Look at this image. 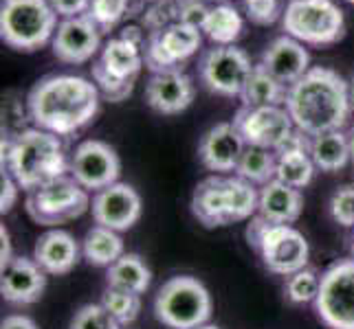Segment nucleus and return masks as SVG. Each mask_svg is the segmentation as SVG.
Masks as SVG:
<instances>
[{
	"instance_id": "c85d7f7f",
	"label": "nucleus",
	"mask_w": 354,
	"mask_h": 329,
	"mask_svg": "<svg viewBox=\"0 0 354 329\" xmlns=\"http://www.w3.org/2000/svg\"><path fill=\"white\" fill-rule=\"evenodd\" d=\"M260 191L240 176H227V213L229 224L247 222L258 213Z\"/></svg>"
},
{
	"instance_id": "e433bc0d",
	"label": "nucleus",
	"mask_w": 354,
	"mask_h": 329,
	"mask_svg": "<svg viewBox=\"0 0 354 329\" xmlns=\"http://www.w3.org/2000/svg\"><path fill=\"white\" fill-rule=\"evenodd\" d=\"M253 24H273L279 18V0H238Z\"/></svg>"
},
{
	"instance_id": "79ce46f5",
	"label": "nucleus",
	"mask_w": 354,
	"mask_h": 329,
	"mask_svg": "<svg viewBox=\"0 0 354 329\" xmlns=\"http://www.w3.org/2000/svg\"><path fill=\"white\" fill-rule=\"evenodd\" d=\"M0 329H38V325H35V323L29 319V316L11 314V316H7V319L3 321Z\"/></svg>"
},
{
	"instance_id": "8fccbe9b",
	"label": "nucleus",
	"mask_w": 354,
	"mask_h": 329,
	"mask_svg": "<svg viewBox=\"0 0 354 329\" xmlns=\"http://www.w3.org/2000/svg\"><path fill=\"white\" fill-rule=\"evenodd\" d=\"M350 252H352V259H354V237H352V246H350Z\"/></svg>"
},
{
	"instance_id": "37998d69",
	"label": "nucleus",
	"mask_w": 354,
	"mask_h": 329,
	"mask_svg": "<svg viewBox=\"0 0 354 329\" xmlns=\"http://www.w3.org/2000/svg\"><path fill=\"white\" fill-rule=\"evenodd\" d=\"M16 255L11 252V235L5 226H0V268H5Z\"/></svg>"
},
{
	"instance_id": "ddd939ff",
	"label": "nucleus",
	"mask_w": 354,
	"mask_h": 329,
	"mask_svg": "<svg viewBox=\"0 0 354 329\" xmlns=\"http://www.w3.org/2000/svg\"><path fill=\"white\" fill-rule=\"evenodd\" d=\"M68 174L86 191L97 193L119 182L121 158L113 145L97 139H88L80 143L75 152H73Z\"/></svg>"
},
{
	"instance_id": "7c9ffc66",
	"label": "nucleus",
	"mask_w": 354,
	"mask_h": 329,
	"mask_svg": "<svg viewBox=\"0 0 354 329\" xmlns=\"http://www.w3.org/2000/svg\"><path fill=\"white\" fill-rule=\"evenodd\" d=\"M275 169H277V154L266 148H255V145H247L244 150L236 176L249 180L251 185L264 187L266 182L275 180Z\"/></svg>"
},
{
	"instance_id": "f3484780",
	"label": "nucleus",
	"mask_w": 354,
	"mask_h": 329,
	"mask_svg": "<svg viewBox=\"0 0 354 329\" xmlns=\"http://www.w3.org/2000/svg\"><path fill=\"white\" fill-rule=\"evenodd\" d=\"M194 97H196V83L180 68L152 72L145 83V103L165 117L185 112L194 103Z\"/></svg>"
},
{
	"instance_id": "473e14b6",
	"label": "nucleus",
	"mask_w": 354,
	"mask_h": 329,
	"mask_svg": "<svg viewBox=\"0 0 354 329\" xmlns=\"http://www.w3.org/2000/svg\"><path fill=\"white\" fill-rule=\"evenodd\" d=\"M86 16L102 33H111L126 16H132V0H91Z\"/></svg>"
},
{
	"instance_id": "1a4fd4ad",
	"label": "nucleus",
	"mask_w": 354,
	"mask_h": 329,
	"mask_svg": "<svg viewBox=\"0 0 354 329\" xmlns=\"http://www.w3.org/2000/svg\"><path fill=\"white\" fill-rule=\"evenodd\" d=\"M253 64L236 44L212 46L198 59V79L212 94L218 97H240L244 83L253 72Z\"/></svg>"
},
{
	"instance_id": "9d476101",
	"label": "nucleus",
	"mask_w": 354,
	"mask_h": 329,
	"mask_svg": "<svg viewBox=\"0 0 354 329\" xmlns=\"http://www.w3.org/2000/svg\"><path fill=\"white\" fill-rule=\"evenodd\" d=\"M315 312L328 329H354V259L337 261L322 275Z\"/></svg>"
},
{
	"instance_id": "0eeeda50",
	"label": "nucleus",
	"mask_w": 354,
	"mask_h": 329,
	"mask_svg": "<svg viewBox=\"0 0 354 329\" xmlns=\"http://www.w3.org/2000/svg\"><path fill=\"white\" fill-rule=\"evenodd\" d=\"M143 66V48L121 40L117 35V38L104 44L100 59L93 62L91 72L95 86L100 88L104 99L111 103H121L132 94L134 81H137Z\"/></svg>"
},
{
	"instance_id": "4be33fe9",
	"label": "nucleus",
	"mask_w": 354,
	"mask_h": 329,
	"mask_svg": "<svg viewBox=\"0 0 354 329\" xmlns=\"http://www.w3.org/2000/svg\"><path fill=\"white\" fill-rule=\"evenodd\" d=\"M192 213L207 228H218L229 224L227 176L214 174L198 182L192 196Z\"/></svg>"
},
{
	"instance_id": "58836bf2",
	"label": "nucleus",
	"mask_w": 354,
	"mask_h": 329,
	"mask_svg": "<svg viewBox=\"0 0 354 329\" xmlns=\"http://www.w3.org/2000/svg\"><path fill=\"white\" fill-rule=\"evenodd\" d=\"M18 196H20V185L16 182V178L3 167V174H0V211L9 213L16 206Z\"/></svg>"
},
{
	"instance_id": "f8f14e48",
	"label": "nucleus",
	"mask_w": 354,
	"mask_h": 329,
	"mask_svg": "<svg viewBox=\"0 0 354 329\" xmlns=\"http://www.w3.org/2000/svg\"><path fill=\"white\" fill-rule=\"evenodd\" d=\"M203 44L201 29L183 22H172L169 27L148 33V44L143 48L145 68L152 72L174 70L192 55L198 53Z\"/></svg>"
},
{
	"instance_id": "a211bd4d",
	"label": "nucleus",
	"mask_w": 354,
	"mask_h": 329,
	"mask_svg": "<svg viewBox=\"0 0 354 329\" xmlns=\"http://www.w3.org/2000/svg\"><path fill=\"white\" fill-rule=\"evenodd\" d=\"M247 150L242 134L238 128L231 123H216L203 134V139L198 143V158L205 169H209L214 174L227 176L231 172H236L240 158Z\"/></svg>"
},
{
	"instance_id": "f03ea898",
	"label": "nucleus",
	"mask_w": 354,
	"mask_h": 329,
	"mask_svg": "<svg viewBox=\"0 0 354 329\" xmlns=\"http://www.w3.org/2000/svg\"><path fill=\"white\" fill-rule=\"evenodd\" d=\"M284 108L295 128L308 137L344 130L352 112L350 83L333 68L313 66L288 86Z\"/></svg>"
},
{
	"instance_id": "aec40b11",
	"label": "nucleus",
	"mask_w": 354,
	"mask_h": 329,
	"mask_svg": "<svg viewBox=\"0 0 354 329\" xmlns=\"http://www.w3.org/2000/svg\"><path fill=\"white\" fill-rule=\"evenodd\" d=\"M258 64L279 83L292 86L310 70V55L299 40L279 35L262 51Z\"/></svg>"
},
{
	"instance_id": "cd10ccee",
	"label": "nucleus",
	"mask_w": 354,
	"mask_h": 329,
	"mask_svg": "<svg viewBox=\"0 0 354 329\" xmlns=\"http://www.w3.org/2000/svg\"><path fill=\"white\" fill-rule=\"evenodd\" d=\"M242 31H244L242 14H240V9L231 3L214 5L209 9V16H207L205 24H203V33L216 46L236 44V40L242 35Z\"/></svg>"
},
{
	"instance_id": "c03bdc74",
	"label": "nucleus",
	"mask_w": 354,
	"mask_h": 329,
	"mask_svg": "<svg viewBox=\"0 0 354 329\" xmlns=\"http://www.w3.org/2000/svg\"><path fill=\"white\" fill-rule=\"evenodd\" d=\"M350 154H352V163H354V130L350 132Z\"/></svg>"
},
{
	"instance_id": "6e6552de",
	"label": "nucleus",
	"mask_w": 354,
	"mask_h": 329,
	"mask_svg": "<svg viewBox=\"0 0 354 329\" xmlns=\"http://www.w3.org/2000/svg\"><path fill=\"white\" fill-rule=\"evenodd\" d=\"M91 191L84 189L71 174L59 176L27 193V213L42 226H59L82 217L91 209Z\"/></svg>"
},
{
	"instance_id": "49530a36",
	"label": "nucleus",
	"mask_w": 354,
	"mask_h": 329,
	"mask_svg": "<svg viewBox=\"0 0 354 329\" xmlns=\"http://www.w3.org/2000/svg\"><path fill=\"white\" fill-rule=\"evenodd\" d=\"M205 3L214 7V5H223V3H229V0H205Z\"/></svg>"
},
{
	"instance_id": "393cba45",
	"label": "nucleus",
	"mask_w": 354,
	"mask_h": 329,
	"mask_svg": "<svg viewBox=\"0 0 354 329\" xmlns=\"http://www.w3.org/2000/svg\"><path fill=\"white\" fill-rule=\"evenodd\" d=\"M310 158L315 167L326 174H335L344 169L348 163H352L350 134L344 130H335L310 137Z\"/></svg>"
},
{
	"instance_id": "de8ad7c7",
	"label": "nucleus",
	"mask_w": 354,
	"mask_h": 329,
	"mask_svg": "<svg viewBox=\"0 0 354 329\" xmlns=\"http://www.w3.org/2000/svg\"><path fill=\"white\" fill-rule=\"evenodd\" d=\"M198 329H221V327H218V325H212V323H207V325H201Z\"/></svg>"
},
{
	"instance_id": "2f4dec72",
	"label": "nucleus",
	"mask_w": 354,
	"mask_h": 329,
	"mask_svg": "<svg viewBox=\"0 0 354 329\" xmlns=\"http://www.w3.org/2000/svg\"><path fill=\"white\" fill-rule=\"evenodd\" d=\"M100 303L108 312H111V316L121 327H128L139 319V312H141V297L139 295H132V292L106 286Z\"/></svg>"
},
{
	"instance_id": "c9c22d12",
	"label": "nucleus",
	"mask_w": 354,
	"mask_h": 329,
	"mask_svg": "<svg viewBox=\"0 0 354 329\" xmlns=\"http://www.w3.org/2000/svg\"><path fill=\"white\" fill-rule=\"evenodd\" d=\"M328 206H330V215L339 226L352 228L354 226V185L337 189Z\"/></svg>"
},
{
	"instance_id": "a19ab883",
	"label": "nucleus",
	"mask_w": 354,
	"mask_h": 329,
	"mask_svg": "<svg viewBox=\"0 0 354 329\" xmlns=\"http://www.w3.org/2000/svg\"><path fill=\"white\" fill-rule=\"evenodd\" d=\"M119 38L126 40L134 46L139 48H145V44H148V38H145V31H141V27H137V24H130V27H124L119 31Z\"/></svg>"
},
{
	"instance_id": "39448f33",
	"label": "nucleus",
	"mask_w": 354,
	"mask_h": 329,
	"mask_svg": "<svg viewBox=\"0 0 354 329\" xmlns=\"http://www.w3.org/2000/svg\"><path fill=\"white\" fill-rule=\"evenodd\" d=\"M57 14L48 0H3L0 3V38L20 53H33L53 42Z\"/></svg>"
},
{
	"instance_id": "72a5a7b5",
	"label": "nucleus",
	"mask_w": 354,
	"mask_h": 329,
	"mask_svg": "<svg viewBox=\"0 0 354 329\" xmlns=\"http://www.w3.org/2000/svg\"><path fill=\"white\" fill-rule=\"evenodd\" d=\"M319 288H322V277L317 275V270L304 268V270H297L295 275L286 277L284 295L286 301L292 303V306H306V303H315L317 295H319Z\"/></svg>"
},
{
	"instance_id": "ea45409f",
	"label": "nucleus",
	"mask_w": 354,
	"mask_h": 329,
	"mask_svg": "<svg viewBox=\"0 0 354 329\" xmlns=\"http://www.w3.org/2000/svg\"><path fill=\"white\" fill-rule=\"evenodd\" d=\"M48 3H51V7L55 9L57 16H62V18H75V16L86 14L91 0H48Z\"/></svg>"
},
{
	"instance_id": "4c0bfd02",
	"label": "nucleus",
	"mask_w": 354,
	"mask_h": 329,
	"mask_svg": "<svg viewBox=\"0 0 354 329\" xmlns=\"http://www.w3.org/2000/svg\"><path fill=\"white\" fill-rule=\"evenodd\" d=\"M174 7H176V22L189 24V27H196L201 31L212 9L205 0H174Z\"/></svg>"
},
{
	"instance_id": "a18cd8bd",
	"label": "nucleus",
	"mask_w": 354,
	"mask_h": 329,
	"mask_svg": "<svg viewBox=\"0 0 354 329\" xmlns=\"http://www.w3.org/2000/svg\"><path fill=\"white\" fill-rule=\"evenodd\" d=\"M350 101H352V108H354V77L350 81Z\"/></svg>"
},
{
	"instance_id": "9b49d317",
	"label": "nucleus",
	"mask_w": 354,
	"mask_h": 329,
	"mask_svg": "<svg viewBox=\"0 0 354 329\" xmlns=\"http://www.w3.org/2000/svg\"><path fill=\"white\" fill-rule=\"evenodd\" d=\"M255 252L268 272L279 277H290L297 270L308 268L310 243L304 233L290 224H271L260 239Z\"/></svg>"
},
{
	"instance_id": "2eb2a0df",
	"label": "nucleus",
	"mask_w": 354,
	"mask_h": 329,
	"mask_svg": "<svg viewBox=\"0 0 354 329\" xmlns=\"http://www.w3.org/2000/svg\"><path fill=\"white\" fill-rule=\"evenodd\" d=\"M91 213L95 224L124 233V230H130L141 219L143 202L139 191L132 185H128V182H115V185L95 193L91 202Z\"/></svg>"
},
{
	"instance_id": "dca6fc26",
	"label": "nucleus",
	"mask_w": 354,
	"mask_h": 329,
	"mask_svg": "<svg viewBox=\"0 0 354 329\" xmlns=\"http://www.w3.org/2000/svg\"><path fill=\"white\" fill-rule=\"evenodd\" d=\"M102 46V29L86 16L64 18L53 35V55L64 64H86Z\"/></svg>"
},
{
	"instance_id": "a878e982",
	"label": "nucleus",
	"mask_w": 354,
	"mask_h": 329,
	"mask_svg": "<svg viewBox=\"0 0 354 329\" xmlns=\"http://www.w3.org/2000/svg\"><path fill=\"white\" fill-rule=\"evenodd\" d=\"M106 286L126 290L132 295H145L152 286V270L137 252H126L111 268H106Z\"/></svg>"
},
{
	"instance_id": "bb28decb",
	"label": "nucleus",
	"mask_w": 354,
	"mask_h": 329,
	"mask_svg": "<svg viewBox=\"0 0 354 329\" xmlns=\"http://www.w3.org/2000/svg\"><path fill=\"white\" fill-rule=\"evenodd\" d=\"M288 86L279 83L275 77L255 64L253 72L249 75L247 83L240 92V101L244 108H262V106H284L286 103Z\"/></svg>"
},
{
	"instance_id": "20e7f679",
	"label": "nucleus",
	"mask_w": 354,
	"mask_h": 329,
	"mask_svg": "<svg viewBox=\"0 0 354 329\" xmlns=\"http://www.w3.org/2000/svg\"><path fill=\"white\" fill-rule=\"evenodd\" d=\"M152 310L156 321L167 329H198L209 323L214 301L196 277L174 275L156 290Z\"/></svg>"
},
{
	"instance_id": "f257e3e1",
	"label": "nucleus",
	"mask_w": 354,
	"mask_h": 329,
	"mask_svg": "<svg viewBox=\"0 0 354 329\" xmlns=\"http://www.w3.org/2000/svg\"><path fill=\"white\" fill-rule=\"evenodd\" d=\"M100 97V88L86 77L46 75L27 94V117L33 128L71 137L95 121Z\"/></svg>"
},
{
	"instance_id": "412c9836",
	"label": "nucleus",
	"mask_w": 354,
	"mask_h": 329,
	"mask_svg": "<svg viewBox=\"0 0 354 329\" xmlns=\"http://www.w3.org/2000/svg\"><path fill=\"white\" fill-rule=\"evenodd\" d=\"M33 259L46 275L62 277L75 270L82 259V243L62 228H51L38 237L33 246Z\"/></svg>"
},
{
	"instance_id": "4468645a",
	"label": "nucleus",
	"mask_w": 354,
	"mask_h": 329,
	"mask_svg": "<svg viewBox=\"0 0 354 329\" xmlns=\"http://www.w3.org/2000/svg\"><path fill=\"white\" fill-rule=\"evenodd\" d=\"M234 126L242 134L247 145L266 148L277 152L286 139L295 132V123L284 106H262V108H240Z\"/></svg>"
},
{
	"instance_id": "3c124183",
	"label": "nucleus",
	"mask_w": 354,
	"mask_h": 329,
	"mask_svg": "<svg viewBox=\"0 0 354 329\" xmlns=\"http://www.w3.org/2000/svg\"><path fill=\"white\" fill-rule=\"evenodd\" d=\"M346 3H350V5H354V0H346Z\"/></svg>"
},
{
	"instance_id": "423d86ee",
	"label": "nucleus",
	"mask_w": 354,
	"mask_h": 329,
	"mask_svg": "<svg viewBox=\"0 0 354 329\" xmlns=\"http://www.w3.org/2000/svg\"><path fill=\"white\" fill-rule=\"evenodd\" d=\"M282 27L301 44L328 46L344 40L346 16L335 0H288Z\"/></svg>"
},
{
	"instance_id": "6ab92c4d",
	"label": "nucleus",
	"mask_w": 354,
	"mask_h": 329,
	"mask_svg": "<svg viewBox=\"0 0 354 329\" xmlns=\"http://www.w3.org/2000/svg\"><path fill=\"white\" fill-rule=\"evenodd\" d=\"M46 290V272L33 257H14L0 268V292L11 306H33Z\"/></svg>"
},
{
	"instance_id": "7ed1b4c3",
	"label": "nucleus",
	"mask_w": 354,
	"mask_h": 329,
	"mask_svg": "<svg viewBox=\"0 0 354 329\" xmlns=\"http://www.w3.org/2000/svg\"><path fill=\"white\" fill-rule=\"evenodd\" d=\"M3 167L16 178L22 191H35L59 176H66L71 158L57 134L27 128L3 141Z\"/></svg>"
},
{
	"instance_id": "b1692460",
	"label": "nucleus",
	"mask_w": 354,
	"mask_h": 329,
	"mask_svg": "<svg viewBox=\"0 0 354 329\" xmlns=\"http://www.w3.org/2000/svg\"><path fill=\"white\" fill-rule=\"evenodd\" d=\"M124 255L126 243L121 239V233L113 228L95 224L82 239V259H86V263L95 268H111Z\"/></svg>"
},
{
	"instance_id": "f704fd0d",
	"label": "nucleus",
	"mask_w": 354,
	"mask_h": 329,
	"mask_svg": "<svg viewBox=\"0 0 354 329\" xmlns=\"http://www.w3.org/2000/svg\"><path fill=\"white\" fill-rule=\"evenodd\" d=\"M68 329H121L102 303H86L71 319Z\"/></svg>"
},
{
	"instance_id": "5701e85b",
	"label": "nucleus",
	"mask_w": 354,
	"mask_h": 329,
	"mask_svg": "<svg viewBox=\"0 0 354 329\" xmlns=\"http://www.w3.org/2000/svg\"><path fill=\"white\" fill-rule=\"evenodd\" d=\"M304 211V196L295 187L284 185L282 180H271L260 187L258 215L271 224H292Z\"/></svg>"
},
{
	"instance_id": "09e8293b",
	"label": "nucleus",
	"mask_w": 354,
	"mask_h": 329,
	"mask_svg": "<svg viewBox=\"0 0 354 329\" xmlns=\"http://www.w3.org/2000/svg\"><path fill=\"white\" fill-rule=\"evenodd\" d=\"M150 3H172V0H150Z\"/></svg>"
},
{
	"instance_id": "c756f323",
	"label": "nucleus",
	"mask_w": 354,
	"mask_h": 329,
	"mask_svg": "<svg viewBox=\"0 0 354 329\" xmlns=\"http://www.w3.org/2000/svg\"><path fill=\"white\" fill-rule=\"evenodd\" d=\"M277 154V169L275 178L282 180L284 185L295 189H306L315 178V163L308 150L297 152H275Z\"/></svg>"
}]
</instances>
